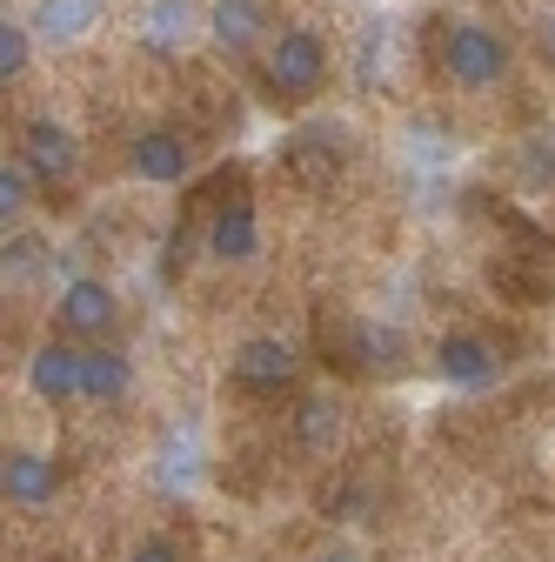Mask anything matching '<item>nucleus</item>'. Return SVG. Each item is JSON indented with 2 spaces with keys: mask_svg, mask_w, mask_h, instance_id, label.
Returning <instances> with one entry per match:
<instances>
[{
  "mask_svg": "<svg viewBox=\"0 0 555 562\" xmlns=\"http://www.w3.org/2000/svg\"><path fill=\"white\" fill-rule=\"evenodd\" d=\"M321 81H328V47L308 27H288L268 47V88L282 101H308V94H321Z\"/></svg>",
  "mask_w": 555,
  "mask_h": 562,
  "instance_id": "obj_1",
  "label": "nucleus"
},
{
  "mask_svg": "<svg viewBox=\"0 0 555 562\" xmlns=\"http://www.w3.org/2000/svg\"><path fill=\"white\" fill-rule=\"evenodd\" d=\"M442 75H449L455 88H496V81L509 75L502 34H489V27H455V34L442 41Z\"/></svg>",
  "mask_w": 555,
  "mask_h": 562,
  "instance_id": "obj_2",
  "label": "nucleus"
},
{
  "mask_svg": "<svg viewBox=\"0 0 555 562\" xmlns=\"http://www.w3.org/2000/svg\"><path fill=\"white\" fill-rule=\"evenodd\" d=\"M341 161H349V134H341V127H302L288 140V175L302 188H335Z\"/></svg>",
  "mask_w": 555,
  "mask_h": 562,
  "instance_id": "obj_3",
  "label": "nucleus"
},
{
  "mask_svg": "<svg viewBox=\"0 0 555 562\" xmlns=\"http://www.w3.org/2000/svg\"><path fill=\"white\" fill-rule=\"evenodd\" d=\"M21 155H27V168L41 175V181H75V168H81V155H75V140H67V127H54V121H27V134H21Z\"/></svg>",
  "mask_w": 555,
  "mask_h": 562,
  "instance_id": "obj_4",
  "label": "nucleus"
},
{
  "mask_svg": "<svg viewBox=\"0 0 555 562\" xmlns=\"http://www.w3.org/2000/svg\"><path fill=\"white\" fill-rule=\"evenodd\" d=\"M435 369H442V382H455V389H482V382H496L502 356H496L489 341H475V335H449V341L435 348Z\"/></svg>",
  "mask_w": 555,
  "mask_h": 562,
  "instance_id": "obj_5",
  "label": "nucleus"
},
{
  "mask_svg": "<svg viewBox=\"0 0 555 562\" xmlns=\"http://www.w3.org/2000/svg\"><path fill=\"white\" fill-rule=\"evenodd\" d=\"M60 328H67V335H107V328H114V295L101 289V281H67V295H60Z\"/></svg>",
  "mask_w": 555,
  "mask_h": 562,
  "instance_id": "obj_6",
  "label": "nucleus"
},
{
  "mask_svg": "<svg viewBox=\"0 0 555 562\" xmlns=\"http://www.w3.org/2000/svg\"><path fill=\"white\" fill-rule=\"evenodd\" d=\"M34 395L47 402H67V395H88V356H67V348H41L34 369H27Z\"/></svg>",
  "mask_w": 555,
  "mask_h": 562,
  "instance_id": "obj_7",
  "label": "nucleus"
},
{
  "mask_svg": "<svg viewBox=\"0 0 555 562\" xmlns=\"http://www.w3.org/2000/svg\"><path fill=\"white\" fill-rule=\"evenodd\" d=\"M235 375H241V389H288L295 382V348L288 341H248L235 356Z\"/></svg>",
  "mask_w": 555,
  "mask_h": 562,
  "instance_id": "obj_8",
  "label": "nucleus"
},
{
  "mask_svg": "<svg viewBox=\"0 0 555 562\" xmlns=\"http://www.w3.org/2000/svg\"><path fill=\"white\" fill-rule=\"evenodd\" d=\"M94 21H101V0H41L34 8V34L41 41H54V47H67V41H81V34H94Z\"/></svg>",
  "mask_w": 555,
  "mask_h": 562,
  "instance_id": "obj_9",
  "label": "nucleus"
},
{
  "mask_svg": "<svg viewBox=\"0 0 555 562\" xmlns=\"http://www.w3.org/2000/svg\"><path fill=\"white\" fill-rule=\"evenodd\" d=\"M341 362H349V369H395V362H401V328H388V322H355L349 335H341Z\"/></svg>",
  "mask_w": 555,
  "mask_h": 562,
  "instance_id": "obj_10",
  "label": "nucleus"
},
{
  "mask_svg": "<svg viewBox=\"0 0 555 562\" xmlns=\"http://www.w3.org/2000/svg\"><path fill=\"white\" fill-rule=\"evenodd\" d=\"M134 168H141L148 181H181L188 175V140L168 134V127H148L141 140H134Z\"/></svg>",
  "mask_w": 555,
  "mask_h": 562,
  "instance_id": "obj_11",
  "label": "nucleus"
},
{
  "mask_svg": "<svg viewBox=\"0 0 555 562\" xmlns=\"http://www.w3.org/2000/svg\"><path fill=\"white\" fill-rule=\"evenodd\" d=\"M207 27H215V41L228 47V54H248L254 41H261V0H215V14H207Z\"/></svg>",
  "mask_w": 555,
  "mask_h": 562,
  "instance_id": "obj_12",
  "label": "nucleus"
},
{
  "mask_svg": "<svg viewBox=\"0 0 555 562\" xmlns=\"http://www.w3.org/2000/svg\"><path fill=\"white\" fill-rule=\"evenodd\" d=\"M254 241H261V235H254V207H248V201H228L222 215H215V235H207V248H215L222 261H248Z\"/></svg>",
  "mask_w": 555,
  "mask_h": 562,
  "instance_id": "obj_13",
  "label": "nucleus"
},
{
  "mask_svg": "<svg viewBox=\"0 0 555 562\" xmlns=\"http://www.w3.org/2000/svg\"><path fill=\"white\" fill-rule=\"evenodd\" d=\"M295 442H302L308 456H328V449L341 442V408H335L328 395H308V402L295 408Z\"/></svg>",
  "mask_w": 555,
  "mask_h": 562,
  "instance_id": "obj_14",
  "label": "nucleus"
},
{
  "mask_svg": "<svg viewBox=\"0 0 555 562\" xmlns=\"http://www.w3.org/2000/svg\"><path fill=\"white\" fill-rule=\"evenodd\" d=\"M188 27H194V0H155L148 21H141V41H148L155 54H174V47L188 41Z\"/></svg>",
  "mask_w": 555,
  "mask_h": 562,
  "instance_id": "obj_15",
  "label": "nucleus"
},
{
  "mask_svg": "<svg viewBox=\"0 0 555 562\" xmlns=\"http://www.w3.org/2000/svg\"><path fill=\"white\" fill-rule=\"evenodd\" d=\"M0 482H8V496H14V503H47L60 475H54V462H47V456H8Z\"/></svg>",
  "mask_w": 555,
  "mask_h": 562,
  "instance_id": "obj_16",
  "label": "nucleus"
},
{
  "mask_svg": "<svg viewBox=\"0 0 555 562\" xmlns=\"http://www.w3.org/2000/svg\"><path fill=\"white\" fill-rule=\"evenodd\" d=\"M88 395L94 402H121L127 395V362L114 348H88Z\"/></svg>",
  "mask_w": 555,
  "mask_h": 562,
  "instance_id": "obj_17",
  "label": "nucleus"
},
{
  "mask_svg": "<svg viewBox=\"0 0 555 562\" xmlns=\"http://www.w3.org/2000/svg\"><path fill=\"white\" fill-rule=\"evenodd\" d=\"M27 54H34V27H14V21H0V81L27 75Z\"/></svg>",
  "mask_w": 555,
  "mask_h": 562,
  "instance_id": "obj_18",
  "label": "nucleus"
},
{
  "mask_svg": "<svg viewBox=\"0 0 555 562\" xmlns=\"http://www.w3.org/2000/svg\"><path fill=\"white\" fill-rule=\"evenodd\" d=\"M27 188H34V168H14V161L0 168V215H8V222H14V207L27 201Z\"/></svg>",
  "mask_w": 555,
  "mask_h": 562,
  "instance_id": "obj_19",
  "label": "nucleus"
},
{
  "mask_svg": "<svg viewBox=\"0 0 555 562\" xmlns=\"http://www.w3.org/2000/svg\"><path fill=\"white\" fill-rule=\"evenodd\" d=\"M382 67H388V27H369V41H362V88H382Z\"/></svg>",
  "mask_w": 555,
  "mask_h": 562,
  "instance_id": "obj_20",
  "label": "nucleus"
},
{
  "mask_svg": "<svg viewBox=\"0 0 555 562\" xmlns=\"http://www.w3.org/2000/svg\"><path fill=\"white\" fill-rule=\"evenodd\" d=\"M41 268V241L34 235H14L8 241V274H34Z\"/></svg>",
  "mask_w": 555,
  "mask_h": 562,
  "instance_id": "obj_21",
  "label": "nucleus"
},
{
  "mask_svg": "<svg viewBox=\"0 0 555 562\" xmlns=\"http://www.w3.org/2000/svg\"><path fill=\"white\" fill-rule=\"evenodd\" d=\"M522 168L529 175H555V134H535L529 148H522Z\"/></svg>",
  "mask_w": 555,
  "mask_h": 562,
  "instance_id": "obj_22",
  "label": "nucleus"
},
{
  "mask_svg": "<svg viewBox=\"0 0 555 562\" xmlns=\"http://www.w3.org/2000/svg\"><path fill=\"white\" fill-rule=\"evenodd\" d=\"M127 562H181V549H174V542H141Z\"/></svg>",
  "mask_w": 555,
  "mask_h": 562,
  "instance_id": "obj_23",
  "label": "nucleus"
},
{
  "mask_svg": "<svg viewBox=\"0 0 555 562\" xmlns=\"http://www.w3.org/2000/svg\"><path fill=\"white\" fill-rule=\"evenodd\" d=\"M542 47H548V54H555V21H548V27H542Z\"/></svg>",
  "mask_w": 555,
  "mask_h": 562,
  "instance_id": "obj_24",
  "label": "nucleus"
},
{
  "mask_svg": "<svg viewBox=\"0 0 555 562\" xmlns=\"http://www.w3.org/2000/svg\"><path fill=\"white\" fill-rule=\"evenodd\" d=\"M321 562H355V555H349V549H335V555H321Z\"/></svg>",
  "mask_w": 555,
  "mask_h": 562,
  "instance_id": "obj_25",
  "label": "nucleus"
}]
</instances>
